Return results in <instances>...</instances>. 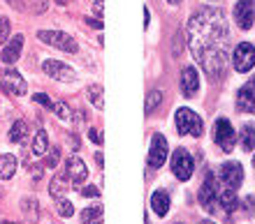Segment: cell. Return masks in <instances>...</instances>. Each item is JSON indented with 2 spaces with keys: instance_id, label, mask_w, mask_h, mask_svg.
I'll use <instances>...</instances> for the list:
<instances>
[{
  "instance_id": "26",
  "label": "cell",
  "mask_w": 255,
  "mask_h": 224,
  "mask_svg": "<svg viewBox=\"0 0 255 224\" xmlns=\"http://www.w3.org/2000/svg\"><path fill=\"white\" fill-rule=\"evenodd\" d=\"M72 213H74L72 201H67V199H58V215H61V218H72Z\"/></svg>"
},
{
  "instance_id": "42",
  "label": "cell",
  "mask_w": 255,
  "mask_h": 224,
  "mask_svg": "<svg viewBox=\"0 0 255 224\" xmlns=\"http://www.w3.org/2000/svg\"><path fill=\"white\" fill-rule=\"evenodd\" d=\"M176 224H181V222H176Z\"/></svg>"
},
{
  "instance_id": "14",
  "label": "cell",
  "mask_w": 255,
  "mask_h": 224,
  "mask_svg": "<svg viewBox=\"0 0 255 224\" xmlns=\"http://www.w3.org/2000/svg\"><path fill=\"white\" fill-rule=\"evenodd\" d=\"M237 106L244 113H255V76L249 83H244L239 88V92H237Z\"/></svg>"
},
{
  "instance_id": "8",
  "label": "cell",
  "mask_w": 255,
  "mask_h": 224,
  "mask_svg": "<svg viewBox=\"0 0 255 224\" xmlns=\"http://www.w3.org/2000/svg\"><path fill=\"white\" fill-rule=\"evenodd\" d=\"M0 86L7 95H14V97H19V95H26V81L21 76L16 70H5L2 76H0Z\"/></svg>"
},
{
  "instance_id": "35",
  "label": "cell",
  "mask_w": 255,
  "mask_h": 224,
  "mask_svg": "<svg viewBox=\"0 0 255 224\" xmlns=\"http://www.w3.org/2000/svg\"><path fill=\"white\" fill-rule=\"evenodd\" d=\"M5 2H7L9 7H14V9H19V12L23 9V2H21V0H5Z\"/></svg>"
},
{
  "instance_id": "29",
  "label": "cell",
  "mask_w": 255,
  "mask_h": 224,
  "mask_svg": "<svg viewBox=\"0 0 255 224\" xmlns=\"http://www.w3.org/2000/svg\"><path fill=\"white\" fill-rule=\"evenodd\" d=\"M7 37H9V19L0 16V44H5Z\"/></svg>"
},
{
  "instance_id": "11",
  "label": "cell",
  "mask_w": 255,
  "mask_h": 224,
  "mask_svg": "<svg viewBox=\"0 0 255 224\" xmlns=\"http://www.w3.org/2000/svg\"><path fill=\"white\" fill-rule=\"evenodd\" d=\"M42 70H44L47 76H51V79H56V81H74L77 79V74H74L72 67H67L61 60H44V63H42Z\"/></svg>"
},
{
  "instance_id": "5",
  "label": "cell",
  "mask_w": 255,
  "mask_h": 224,
  "mask_svg": "<svg viewBox=\"0 0 255 224\" xmlns=\"http://www.w3.org/2000/svg\"><path fill=\"white\" fill-rule=\"evenodd\" d=\"M232 65H235V70L239 74L249 72L251 67L255 65V46L249 44V42H242L235 49V53H232Z\"/></svg>"
},
{
  "instance_id": "7",
  "label": "cell",
  "mask_w": 255,
  "mask_h": 224,
  "mask_svg": "<svg viewBox=\"0 0 255 224\" xmlns=\"http://www.w3.org/2000/svg\"><path fill=\"white\" fill-rule=\"evenodd\" d=\"M193 157H190L188 150H183V148H176L174 150V157H172V171L179 180H188L193 176Z\"/></svg>"
},
{
  "instance_id": "3",
  "label": "cell",
  "mask_w": 255,
  "mask_h": 224,
  "mask_svg": "<svg viewBox=\"0 0 255 224\" xmlns=\"http://www.w3.org/2000/svg\"><path fill=\"white\" fill-rule=\"evenodd\" d=\"M214 141L221 146L223 152H232L237 146V132L235 127L230 125L228 118H218L214 123Z\"/></svg>"
},
{
  "instance_id": "18",
  "label": "cell",
  "mask_w": 255,
  "mask_h": 224,
  "mask_svg": "<svg viewBox=\"0 0 255 224\" xmlns=\"http://www.w3.org/2000/svg\"><path fill=\"white\" fill-rule=\"evenodd\" d=\"M151 206H153L155 215L165 218V215L169 213V197L165 194V192H153V197H151Z\"/></svg>"
},
{
  "instance_id": "12",
  "label": "cell",
  "mask_w": 255,
  "mask_h": 224,
  "mask_svg": "<svg viewBox=\"0 0 255 224\" xmlns=\"http://www.w3.org/2000/svg\"><path fill=\"white\" fill-rule=\"evenodd\" d=\"M65 178L72 180V185H79L88 178V169L79 155H70L65 159Z\"/></svg>"
},
{
  "instance_id": "39",
  "label": "cell",
  "mask_w": 255,
  "mask_h": 224,
  "mask_svg": "<svg viewBox=\"0 0 255 224\" xmlns=\"http://www.w3.org/2000/svg\"><path fill=\"white\" fill-rule=\"evenodd\" d=\"M2 224H14V222H9V220H5V222H2Z\"/></svg>"
},
{
  "instance_id": "41",
  "label": "cell",
  "mask_w": 255,
  "mask_h": 224,
  "mask_svg": "<svg viewBox=\"0 0 255 224\" xmlns=\"http://www.w3.org/2000/svg\"><path fill=\"white\" fill-rule=\"evenodd\" d=\"M253 166H255V157H253Z\"/></svg>"
},
{
  "instance_id": "15",
  "label": "cell",
  "mask_w": 255,
  "mask_h": 224,
  "mask_svg": "<svg viewBox=\"0 0 255 224\" xmlns=\"http://www.w3.org/2000/svg\"><path fill=\"white\" fill-rule=\"evenodd\" d=\"M21 49H23V35H16V37H12V40L2 46L0 60H2L5 65H14V63L19 60V56H21Z\"/></svg>"
},
{
  "instance_id": "21",
  "label": "cell",
  "mask_w": 255,
  "mask_h": 224,
  "mask_svg": "<svg viewBox=\"0 0 255 224\" xmlns=\"http://www.w3.org/2000/svg\"><path fill=\"white\" fill-rule=\"evenodd\" d=\"M28 137V125L23 120H16L12 127H9V141L12 144H23Z\"/></svg>"
},
{
  "instance_id": "30",
  "label": "cell",
  "mask_w": 255,
  "mask_h": 224,
  "mask_svg": "<svg viewBox=\"0 0 255 224\" xmlns=\"http://www.w3.org/2000/svg\"><path fill=\"white\" fill-rule=\"evenodd\" d=\"M58 159H61V150L58 148H49V155H47V166H54L58 164Z\"/></svg>"
},
{
  "instance_id": "31",
  "label": "cell",
  "mask_w": 255,
  "mask_h": 224,
  "mask_svg": "<svg viewBox=\"0 0 255 224\" xmlns=\"http://www.w3.org/2000/svg\"><path fill=\"white\" fill-rule=\"evenodd\" d=\"M33 99H35V102H40L42 106H47V109H54V102H51V99H49L44 92H35Z\"/></svg>"
},
{
  "instance_id": "9",
  "label": "cell",
  "mask_w": 255,
  "mask_h": 224,
  "mask_svg": "<svg viewBox=\"0 0 255 224\" xmlns=\"http://www.w3.org/2000/svg\"><path fill=\"white\" fill-rule=\"evenodd\" d=\"M200 204L207 213H216L218 211V190H216V178L209 173L204 185L200 190Z\"/></svg>"
},
{
  "instance_id": "36",
  "label": "cell",
  "mask_w": 255,
  "mask_h": 224,
  "mask_svg": "<svg viewBox=\"0 0 255 224\" xmlns=\"http://www.w3.org/2000/svg\"><path fill=\"white\" fill-rule=\"evenodd\" d=\"M144 28H148V9L144 7Z\"/></svg>"
},
{
  "instance_id": "32",
  "label": "cell",
  "mask_w": 255,
  "mask_h": 224,
  "mask_svg": "<svg viewBox=\"0 0 255 224\" xmlns=\"http://www.w3.org/2000/svg\"><path fill=\"white\" fill-rule=\"evenodd\" d=\"M88 139H91L93 144L100 146V144H102V134H100V130H95V127H91V130H88Z\"/></svg>"
},
{
  "instance_id": "28",
  "label": "cell",
  "mask_w": 255,
  "mask_h": 224,
  "mask_svg": "<svg viewBox=\"0 0 255 224\" xmlns=\"http://www.w3.org/2000/svg\"><path fill=\"white\" fill-rule=\"evenodd\" d=\"M54 111H56V116H58L61 120H70V109H67L65 102H56V104H54Z\"/></svg>"
},
{
  "instance_id": "10",
  "label": "cell",
  "mask_w": 255,
  "mask_h": 224,
  "mask_svg": "<svg viewBox=\"0 0 255 224\" xmlns=\"http://www.w3.org/2000/svg\"><path fill=\"white\" fill-rule=\"evenodd\" d=\"M167 139L162 137V134H153L151 139V150H148V166L151 169H158V166L165 164V159H167Z\"/></svg>"
},
{
  "instance_id": "25",
  "label": "cell",
  "mask_w": 255,
  "mask_h": 224,
  "mask_svg": "<svg viewBox=\"0 0 255 224\" xmlns=\"http://www.w3.org/2000/svg\"><path fill=\"white\" fill-rule=\"evenodd\" d=\"M162 102V92L160 90H151L146 97V104H144V111L146 113H153V109Z\"/></svg>"
},
{
  "instance_id": "37",
  "label": "cell",
  "mask_w": 255,
  "mask_h": 224,
  "mask_svg": "<svg viewBox=\"0 0 255 224\" xmlns=\"http://www.w3.org/2000/svg\"><path fill=\"white\" fill-rule=\"evenodd\" d=\"M167 2H172V5H179V2H181V0H167Z\"/></svg>"
},
{
  "instance_id": "33",
  "label": "cell",
  "mask_w": 255,
  "mask_h": 224,
  "mask_svg": "<svg viewBox=\"0 0 255 224\" xmlns=\"http://www.w3.org/2000/svg\"><path fill=\"white\" fill-rule=\"evenodd\" d=\"M81 194H84V197H100V190H98V187H93V185H88V187H84V190H81Z\"/></svg>"
},
{
  "instance_id": "23",
  "label": "cell",
  "mask_w": 255,
  "mask_h": 224,
  "mask_svg": "<svg viewBox=\"0 0 255 224\" xmlns=\"http://www.w3.org/2000/svg\"><path fill=\"white\" fill-rule=\"evenodd\" d=\"M86 97H88V102H91L95 109H102V106H105V99H102V86H98V83L88 86Z\"/></svg>"
},
{
  "instance_id": "24",
  "label": "cell",
  "mask_w": 255,
  "mask_h": 224,
  "mask_svg": "<svg viewBox=\"0 0 255 224\" xmlns=\"http://www.w3.org/2000/svg\"><path fill=\"white\" fill-rule=\"evenodd\" d=\"M21 211L26 213V218L30 220V222H35L37 215H40V211H37V201H35L33 197H26L23 201H21Z\"/></svg>"
},
{
  "instance_id": "16",
  "label": "cell",
  "mask_w": 255,
  "mask_h": 224,
  "mask_svg": "<svg viewBox=\"0 0 255 224\" xmlns=\"http://www.w3.org/2000/svg\"><path fill=\"white\" fill-rule=\"evenodd\" d=\"M181 90L186 97H195L197 90H200V76H197V70L193 67H186L181 74Z\"/></svg>"
},
{
  "instance_id": "1",
  "label": "cell",
  "mask_w": 255,
  "mask_h": 224,
  "mask_svg": "<svg viewBox=\"0 0 255 224\" xmlns=\"http://www.w3.org/2000/svg\"><path fill=\"white\" fill-rule=\"evenodd\" d=\"M188 46L195 60L211 79L225 76L228 70V49H230V30L225 14L214 7H204L195 12L186 28Z\"/></svg>"
},
{
  "instance_id": "19",
  "label": "cell",
  "mask_w": 255,
  "mask_h": 224,
  "mask_svg": "<svg viewBox=\"0 0 255 224\" xmlns=\"http://www.w3.org/2000/svg\"><path fill=\"white\" fill-rule=\"evenodd\" d=\"M16 173V157L14 155H0V178L9 180Z\"/></svg>"
},
{
  "instance_id": "2",
  "label": "cell",
  "mask_w": 255,
  "mask_h": 224,
  "mask_svg": "<svg viewBox=\"0 0 255 224\" xmlns=\"http://www.w3.org/2000/svg\"><path fill=\"white\" fill-rule=\"evenodd\" d=\"M176 127L181 134H190V137H202L204 132V123L193 109H179L176 111Z\"/></svg>"
},
{
  "instance_id": "34",
  "label": "cell",
  "mask_w": 255,
  "mask_h": 224,
  "mask_svg": "<svg viewBox=\"0 0 255 224\" xmlns=\"http://www.w3.org/2000/svg\"><path fill=\"white\" fill-rule=\"evenodd\" d=\"M102 9H105V0H95V2H93V12L98 14V19H102Z\"/></svg>"
},
{
  "instance_id": "22",
  "label": "cell",
  "mask_w": 255,
  "mask_h": 224,
  "mask_svg": "<svg viewBox=\"0 0 255 224\" xmlns=\"http://www.w3.org/2000/svg\"><path fill=\"white\" fill-rule=\"evenodd\" d=\"M242 148L244 150H253L255 148V125L249 123V125L242 130Z\"/></svg>"
},
{
  "instance_id": "20",
  "label": "cell",
  "mask_w": 255,
  "mask_h": 224,
  "mask_svg": "<svg viewBox=\"0 0 255 224\" xmlns=\"http://www.w3.org/2000/svg\"><path fill=\"white\" fill-rule=\"evenodd\" d=\"M102 206L95 204V206H88L86 211L81 213V222L84 224H100L102 222Z\"/></svg>"
},
{
  "instance_id": "13",
  "label": "cell",
  "mask_w": 255,
  "mask_h": 224,
  "mask_svg": "<svg viewBox=\"0 0 255 224\" xmlns=\"http://www.w3.org/2000/svg\"><path fill=\"white\" fill-rule=\"evenodd\" d=\"M235 21L242 30H249L255 21V2L253 0H242L235 5Z\"/></svg>"
},
{
  "instance_id": "38",
  "label": "cell",
  "mask_w": 255,
  "mask_h": 224,
  "mask_svg": "<svg viewBox=\"0 0 255 224\" xmlns=\"http://www.w3.org/2000/svg\"><path fill=\"white\" fill-rule=\"evenodd\" d=\"M56 2H58V5H65V2H67V0H56Z\"/></svg>"
},
{
  "instance_id": "6",
  "label": "cell",
  "mask_w": 255,
  "mask_h": 224,
  "mask_svg": "<svg viewBox=\"0 0 255 224\" xmlns=\"http://www.w3.org/2000/svg\"><path fill=\"white\" fill-rule=\"evenodd\" d=\"M244 180V169L239 162H228V164L221 166L218 171V185L223 187H230V190H237Z\"/></svg>"
},
{
  "instance_id": "40",
  "label": "cell",
  "mask_w": 255,
  "mask_h": 224,
  "mask_svg": "<svg viewBox=\"0 0 255 224\" xmlns=\"http://www.w3.org/2000/svg\"><path fill=\"white\" fill-rule=\"evenodd\" d=\"M200 224H214V222H200Z\"/></svg>"
},
{
  "instance_id": "17",
  "label": "cell",
  "mask_w": 255,
  "mask_h": 224,
  "mask_svg": "<svg viewBox=\"0 0 255 224\" xmlns=\"http://www.w3.org/2000/svg\"><path fill=\"white\" fill-rule=\"evenodd\" d=\"M30 152H33L35 157H42V155H47L49 152V137L44 130H37L33 137V146H30Z\"/></svg>"
},
{
  "instance_id": "4",
  "label": "cell",
  "mask_w": 255,
  "mask_h": 224,
  "mask_svg": "<svg viewBox=\"0 0 255 224\" xmlns=\"http://www.w3.org/2000/svg\"><path fill=\"white\" fill-rule=\"evenodd\" d=\"M37 37H40L44 44L54 46V49H61V51H67V53L77 51V42L67 33H63V30H40Z\"/></svg>"
},
{
  "instance_id": "27",
  "label": "cell",
  "mask_w": 255,
  "mask_h": 224,
  "mask_svg": "<svg viewBox=\"0 0 255 224\" xmlns=\"http://www.w3.org/2000/svg\"><path fill=\"white\" fill-rule=\"evenodd\" d=\"M65 183H63V178L58 176V178L51 180V187H49V192H51V197H63V192H65Z\"/></svg>"
}]
</instances>
